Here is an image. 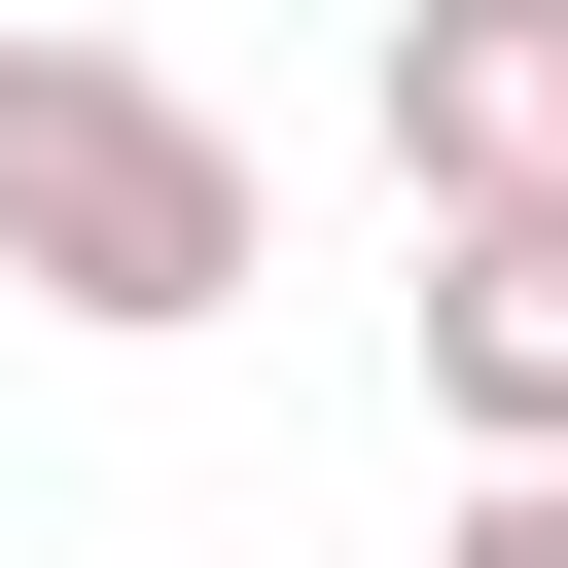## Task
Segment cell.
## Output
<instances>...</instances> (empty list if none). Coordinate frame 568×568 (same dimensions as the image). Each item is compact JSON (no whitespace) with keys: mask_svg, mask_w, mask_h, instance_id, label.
Returning a JSON list of instances; mask_svg holds the SVG:
<instances>
[{"mask_svg":"<svg viewBox=\"0 0 568 568\" xmlns=\"http://www.w3.org/2000/svg\"><path fill=\"white\" fill-rule=\"evenodd\" d=\"M248 106L213 71H142V36H0V284L36 320H106V355H178V320H248Z\"/></svg>","mask_w":568,"mask_h":568,"instance_id":"obj_1","label":"cell"},{"mask_svg":"<svg viewBox=\"0 0 568 568\" xmlns=\"http://www.w3.org/2000/svg\"><path fill=\"white\" fill-rule=\"evenodd\" d=\"M390 178H426V248L568 213V0H390Z\"/></svg>","mask_w":568,"mask_h":568,"instance_id":"obj_2","label":"cell"},{"mask_svg":"<svg viewBox=\"0 0 568 568\" xmlns=\"http://www.w3.org/2000/svg\"><path fill=\"white\" fill-rule=\"evenodd\" d=\"M426 426L462 462H568V213H462L426 248Z\"/></svg>","mask_w":568,"mask_h":568,"instance_id":"obj_3","label":"cell"},{"mask_svg":"<svg viewBox=\"0 0 568 568\" xmlns=\"http://www.w3.org/2000/svg\"><path fill=\"white\" fill-rule=\"evenodd\" d=\"M426 568H568V462H462V532Z\"/></svg>","mask_w":568,"mask_h":568,"instance_id":"obj_4","label":"cell"}]
</instances>
